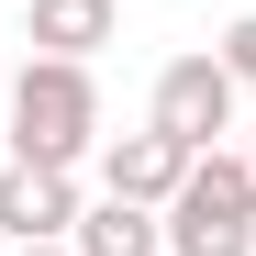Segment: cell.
I'll list each match as a JSON object with an SVG mask.
<instances>
[{"instance_id": "cell-2", "label": "cell", "mask_w": 256, "mask_h": 256, "mask_svg": "<svg viewBox=\"0 0 256 256\" xmlns=\"http://www.w3.org/2000/svg\"><path fill=\"white\" fill-rule=\"evenodd\" d=\"M167 256H256V167L245 156H190L178 200H167Z\"/></svg>"}, {"instance_id": "cell-6", "label": "cell", "mask_w": 256, "mask_h": 256, "mask_svg": "<svg viewBox=\"0 0 256 256\" xmlns=\"http://www.w3.org/2000/svg\"><path fill=\"white\" fill-rule=\"evenodd\" d=\"M112 12H122V0H22V45H34V56H78V67H90V56L112 45Z\"/></svg>"}, {"instance_id": "cell-5", "label": "cell", "mask_w": 256, "mask_h": 256, "mask_svg": "<svg viewBox=\"0 0 256 256\" xmlns=\"http://www.w3.org/2000/svg\"><path fill=\"white\" fill-rule=\"evenodd\" d=\"M178 178H190V145H178V134H156V122H145V134H100V190H112V200L167 212Z\"/></svg>"}, {"instance_id": "cell-9", "label": "cell", "mask_w": 256, "mask_h": 256, "mask_svg": "<svg viewBox=\"0 0 256 256\" xmlns=\"http://www.w3.org/2000/svg\"><path fill=\"white\" fill-rule=\"evenodd\" d=\"M12 256H78V245H67V234H56V245H12Z\"/></svg>"}, {"instance_id": "cell-10", "label": "cell", "mask_w": 256, "mask_h": 256, "mask_svg": "<svg viewBox=\"0 0 256 256\" xmlns=\"http://www.w3.org/2000/svg\"><path fill=\"white\" fill-rule=\"evenodd\" d=\"M245 167H256V134H245Z\"/></svg>"}, {"instance_id": "cell-3", "label": "cell", "mask_w": 256, "mask_h": 256, "mask_svg": "<svg viewBox=\"0 0 256 256\" xmlns=\"http://www.w3.org/2000/svg\"><path fill=\"white\" fill-rule=\"evenodd\" d=\"M145 122H156V134H178L190 156H212V145L234 134V67L212 56V45L167 56V67H156V100H145Z\"/></svg>"}, {"instance_id": "cell-7", "label": "cell", "mask_w": 256, "mask_h": 256, "mask_svg": "<svg viewBox=\"0 0 256 256\" xmlns=\"http://www.w3.org/2000/svg\"><path fill=\"white\" fill-rule=\"evenodd\" d=\"M78 256H167V212H145V200H90L78 212V234H67Z\"/></svg>"}, {"instance_id": "cell-1", "label": "cell", "mask_w": 256, "mask_h": 256, "mask_svg": "<svg viewBox=\"0 0 256 256\" xmlns=\"http://www.w3.org/2000/svg\"><path fill=\"white\" fill-rule=\"evenodd\" d=\"M12 156H34V167L100 156V78L78 56H22V78H12Z\"/></svg>"}, {"instance_id": "cell-4", "label": "cell", "mask_w": 256, "mask_h": 256, "mask_svg": "<svg viewBox=\"0 0 256 256\" xmlns=\"http://www.w3.org/2000/svg\"><path fill=\"white\" fill-rule=\"evenodd\" d=\"M78 167H34V156H12L0 167V234L12 245H56V234H78Z\"/></svg>"}, {"instance_id": "cell-8", "label": "cell", "mask_w": 256, "mask_h": 256, "mask_svg": "<svg viewBox=\"0 0 256 256\" xmlns=\"http://www.w3.org/2000/svg\"><path fill=\"white\" fill-rule=\"evenodd\" d=\"M212 56L234 67V90H256V12H234V22H223V45H212Z\"/></svg>"}]
</instances>
